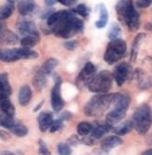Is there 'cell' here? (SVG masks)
<instances>
[{
  "label": "cell",
  "instance_id": "6da1fadb",
  "mask_svg": "<svg viewBox=\"0 0 152 155\" xmlns=\"http://www.w3.org/2000/svg\"><path fill=\"white\" fill-rule=\"evenodd\" d=\"M50 32L55 36L69 39L84 31V22L73 10L54 11L47 20Z\"/></svg>",
  "mask_w": 152,
  "mask_h": 155
},
{
  "label": "cell",
  "instance_id": "7a4b0ae2",
  "mask_svg": "<svg viewBox=\"0 0 152 155\" xmlns=\"http://www.w3.org/2000/svg\"><path fill=\"white\" fill-rule=\"evenodd\" d=\"M119 20L124 23L131 32H135L140 27V15L136 10L133 0H119L115 7Z\"/></svg>",
  "mask_w": 152,
  "mask_h": 155
},
{
  "label": "cell",
  "instance_id": "3957f363",
  "mask_svg": "<svg viewBox=\"0 0 152 155\" xmlns=\"http://www.w3.org/2000/svg\"><path fill=\"white\" fill-rule=\"evenodd\" d=\"M116 97V93L111 94H98L93 96L85 105L83 111L89 117L101 116L109 107L113 105Z\"/></svg>",
  "mask_w": 152,
  "mask_h": 155
},
{
  "label": "cell",
  "instance_id": "277c9868",
  "mask_svg": "<svg viewBox=\"0 0 152 155\" xmlns=\"http://www.w3.org/2000/svg\"><path fill=\"white\" fill-rule=\"evenodd\" d=\"M131 103V97L128 93H116L113 108L106 114L105 122L114 126L126 115Z\"/></svg>",
  "mask_w": 152,
  "mask_h": 155
},
{
  "label": "cell",
  "instance_id": "5b68a950",
  "mask_svg": "<svg viewBox=\"0 0 152 155\" xmlns=\"http://www.w3.org/2000/svg\"><path fill=\"white\" fill-rule=\"evenodd\" d=\"M132 121L134 130L140 135L148 132L152 125V110L147 103H143L134 110Z\"/></svg>",
  "mask_w": 152,
  "mask_h": 155
},
{
  "label": "cell",
  "instance_id": "8992f818",
  "mask_svg": "<svg viewBox=\"0 0 152 155\" xmlns=\"http://www.w3.org/2000/svg\"><path fill=\"white\" fill-rule=\"evenodd\" d=\"M38 53L31 48H9L0 49V61L3 62H14L20 60H36Z\"/></svg>",
  "mask_w": 152,
  "mask_h": 155
},
{
  "label": "cell",
  "instance_id": "52a82bcc",
  "mask_svg": "<svg viewBox=\"0 0 152 155\" xmlns=\"http://www.w3.org/2000/svg\"><path fill=\"white\" fill-rule=\"evenodd\" d=\"M113 79V74L107 70H104L92 78L87 86L88 89L92 93L106 94L112 87Z\"/></svg>",
  "mask_w": 152,
  "mask_h": 155
},
{
  "label": "cell",
  "instance_id": "ba28073f",
  "mask_svg": "<svg viewBox=\"0 0 152 155\" xmlns=\"http://www.w3.org/2000/svg\"><path fill=\"white\" fill-rule=\"evenodd\" d=\"M127 50V44L123 39L118 38L111 40L108 43L105 55L104 60L106 63L112 65L118 62L120 59L125 56Z\"/></svg>",
  "mask_w": 152,
  "mask_h": 155
},
{
  "label": "cell",
  "instance_id": "9c48e42d",
  "mask_svg": "<svg viewBox=\"0 0 152 155\" xmlns=\"http://www.w3.org/2000/svg\"><path fill=\"white\" fill-rule=\"evenodd\" d=\"M61 86H62V79L60 76L55 75L54 78V86L51 89L50 93V103L53 110L55 112H59L63 110L64 106V101L62 97L61 94Z\"/></svg>",
  "mask_w": 152,
  "mask_h": 155
},
{
  "label": "cell",
  "instance_id": "30bf717a",
  "mask_svg": "<svg viewBox=\"0 0 152 155\" xmlns=\"http://www.w3.org/2000/svg\"><path fill=\"white\" fill-rule=\"evenodd\" d=\"M19 42V36L9 29L5 21L0 19V46H14Z\"/></svg>",
  "mask_w": 152,
  "mask_h": 155
},
{
  "label": "cell",
  "instance_id": "8fae6325",
  "mask_svg": "<svg viewBox=\"0 0 152 155\" xmlns=\"http://www.w3.org/2000/svg\"><path fill=\"white\" fill-rule=\"evenodd\" d=\"M96 67L91 61L85 63L84 67L81 69L78 77H77V84L79 86H88L92 78L95 76Z\"/></svg>",
  "mask_w": 152,
  "mask_h": 155
},
{
  "label": "cell",
  "instance_id": "7c38bea8",
  "mask_svg": "<svg viewBox=\"0 0 152 155\" xmlns=\"http://www.w3.org/2000/svg\"><path fill=\"white\" fill-rule=\"evenodd\" d=\"M132 74V66L127 62H121L114 70L113 78L119 87H121L125 83Z\"/></svg>",
  "mask_w": 152,
  "mask_h": 155
},
{
  "label": "cell",
  "instance_id": "4fadbf2b",
  "mask_svg": "<svg viewBox=\"0 0 152 155\" xmlns=\"http://www.w3.org/2000/svg\"><path fill=\"white\" fill-rule=\"evenodd\" d=\"M114 126H112L111 124H109L108 123L105 122H96L93 124L92 130L91 132V137L93 139H99L101 137H103L105 135H106L109 131H111L113 129Z\"/></svg>",
  "mask_w": 152,
  "mask_h": 155
},
{
  "label": "cell",
  "instance_id": "5bb4252c",
  "mask_svg": "<svg viewBox=\"0 0 152 155\" xmlns=\"http://www.w3.org/2000/svg\"><path fill=\"white\" fill-rule=\"evenodd\" d=\"M17 30H18L19 34L22 36L39 34V32L36 29V24L32 21H27V20H23V21H21L20 22H18Z\"/></svg>",
  "mask_w": 152,
  "mask_h": 155
},
{
  "label": "cell",
  "instance_id": "9a60e30c",
  "mask_svg": "<svg viewBox=\"0 0 152 155\" xmlns=\"http://www.w3.org/2000/svg\"><path fill=\"white\" fill-rule=\"evenodd\" d=\"M53 115L51 112L49 111H42L40 112L37 117L38 127L41 132H46L50 129V125L53 122Z\"/></svg>",
  "mask_w": 152,
  "mask_h": 155
},
{
  "label": "cell",
  "instance_id": "2e32d148",
  "mask_svg": "<svg viewBox=\"0 0 152 155\" xmlns=\"http://www.w3.org/2000/svg\"><path fill=\"white\" fill-rule=\"evenodd\" d=\"M122 139L119 137V136H109L105 137L102 142H101V149L107 152L109 150H111L117 147H119V145L122 144Z\"/></svg>",
  "mask_w": 152,
  "mask_h": 155
},
{
  "label": "cell",
  "instance_id": "e0dca14e",
  "mask_svg": "<svg viewBox=\"0 0 152 155\" xmlns=\"http://www.w3.org/2000/svg\"><path fill=\"white\" fill-rule=\"evenodd\" d=\"M12 94V89L7 73H0V100L9 97Z\"/></svg>",
  "mask_w": 152,
  "mask_h": 155
},
{
  "label": "cell",
  "instance_id": "ac0fdd59",
  "mask_svg": "<svg viewBox=\"0 0 152 155\" xmlns=\"http://www.w3.org/2000/svg\"><path fill=\"white\" fill-rule=\"evenodd\" d=\"M36 9L35 0H19L18 11L22 16H29Z\"/></svg>",
  "mask_w": 152,
  "mask_h": 155
},
{
  "label": "cell",
  "instance_id": "d6986e66",
  "mask_svg": "<svg viewBox=\"0 0 152 155\" xmlns=\"http://www.w3.org/2000/svg\"><path fill=\"white\" fill-rule=\"evenodd\" d=\"M32 95H33V92L29 86H27V84L22 86L20 88V91L18 94V101H19L20 105L22 107L28 105L31 101Z\"/></svg>",
  "mask_w": 152,
  "mask_h": 155
},
{
  "label": "cell",
  "instance_id": "ffe728a7",
  "mask_svg": "<svg viewBox=\"0 0 152 155\" xmlns=\"http://www.w3.org/2000/svg\"><path fill=\"white\" fill-rule=\"evenodd\" d=\"M0 110H1L2 114L14 118L15 115V107L13 105V103L9 101V97L1 98L0 100Z\"/></svg>",
  "mask_w": 152,
  "mask_h": 155
},
{
  "label": "cell",
  "instance_id": "44dd1931",
  "mask_svg": "<svg viewBox=\"0 0 152 155\" xmlns=\"http://www.w3.org/2000/svg\"><path fill=\"white\" fill-rule=\"evenodd\" d=\"M98 10H99V20L97 21H95V27L98 28V29H102V28H105L108 22V12H107V8L105 6V4L101 3L98 5L97 7Z\"/></svg>",
  "mask_w": 152,
  "mask_h": 155
},
{
  "label": "cell",
  "instance_id": "7402d4cb",
  "mask_svg": "<svg viewBox=\"0 0 152 155\" xmlns=\"http://www.w3.org/2000/svg\"><path fill=\"white\" fill-rule=\"evenodd\" d=\"M32 83H33L34 87H36V90H38V91L42 90L46 87V84H47V75L44 74L38 69L37 71L36 72L34 77H33Z\"/></svg>",
  "mask_w": 152,
  "mask_h": 155
},
{
  "label": "cell",
  "instance_id": "603a6c76",
  "mask_svg": "<svg viewBox=\"0 0 152 155\" xmlns=\"http://www.w3.org/2000/svg\"><path fill=\"white\" fill-rule=\"evenodd\" d=\"M133 128V124L132 120H127L117 125L116 127H113V131L117 136H125L130 133Z\"/></svg>",
  "mask_w": 152,
  "mask_h": 155
},
{
  "label": "cell",
  "instance_id": "cb8c5ba5",
  "mask_svg": "<svg viewBox=\"0 0 152 155\" xmlns=\"http://www.w3.org/2000/svg\"><path fill=\"white\" fill-rule=\"evenodd\" d=\"M146 35L144 33H140L138 34L135 38L133 39V45H132V49H131V61L133 62L136 61L137 59V55H138V52H139V48H140V45L142 43L143 39L145 38Z\"/></svg>",
  "mask_w": 152,
  "mask_h": 155
},
{
  "label": "cell",
  "instance_id": "d4e9b609",
  "mask_svg": "<svg viewBox=\"0 0 152 155\" xmlns=\"http://www.w3.org/2000/svg\"><path fill=\"white\" fill-rule=\"evenodd\" d=\"M40 41V35H27L23 36L20 43L22 48H35Z\"/></svg>",
  "mask_w": 152,
  "mask_h": 155
},
{
  "label": "cell",
  "instance_id": "484cf974",
  "mask_svg": "<svg viewBox=\"0 0 152 155\" xmlns=\"http://www.w3.org/2000/svg\"><path fill=\"white\" fill-rule=\"evenodd\" d=\"M9 131L18 137H23L28 134V128H27V126L18 121H15L14 124L12 125V127L9 129Z\"/></svg>",
  "mask_w": 152,
  "mask_h": 155
},
{
  "label": "cell",
  "instance_id": "4316f807",
  "mask_svg": "<svg viewBox=\"0 0 152 155\" xmlns=\"http://www.w3.org/2000/svg\"><path fill=\"white\" fill-rule=\"evenodd\" d=\"M58 63H59L58 60L54 59V58H50V59L47 60V61L42 64V66H41V67L39 68V70H40V71L42 72L44 74H46V75L48 76V75H50V74L52 73L53 70L57 67Z\"/></svg>",
  "mask_w": 152,
  "mask_h": 155
},
{
  "label": "cell",
  "instance_id": "83f0119b",
  "mask_svg": "<svg viewBox=\"0 0 152 155\" xmlns=\"http://www.w3.org/2000/svg\"><path fill=\"white\" fill-rule=\"evenodd\" d=\"M14 11V3L7 1V3L0 8V19L6 21L9 19Z\"/></svg>",
  "mask_w": 152,
  "mask_h": 155
},
{
  "label": "cell",
  "instance_id": "f1b7e54d",
  "mask_svg": "<svg viewBox=\"0 0 152 155\" xmlns=\"http://www.w3.org/2000/svg\"><path fill=\"white\" fill-rule=\"evenodd\" d=\"M92 127H93V124H92L89 122H85V121L80 122L77 126L78 134L81 137H86L89 134H91Z\"/></svg>",
  "mask_w": 152,
  "mask_h": 155
},
{
  "label": "cell",
  "instance_id": "f546056e",
  "mask_svg": "<svg viewBox=\"0 0 152 155\" xmlns=\"http://www.w3.org/2000/svg\"><path fill=\"white\" fill-rule=\"evenodd\" d=\"M120 35H121V28L119 27V25L117 23H112L108 31V35H107L108 38L110 40H114L119 38Z\"/></svg>",
  "mask_w": 152,
  "mask_h": 155
},
{
  "label": "cell",
  "instance_id": "4dcf8cb0",
  "mask_svg": "<svg viewBox=\"0 0 152 155\" xmlns=\"http://www.w3.org/2000/svg\"><path fill=\"white\" fill-rule=\"evenodd\" d=\"M76 14L81 16L84 19L89 18V14H90V8L85 5V4H78L74 9H72Z\"/></svg>",
  "mask_w": 152,
  "mask_h": 155
},
{
  "label": "cell",
  "instance_id": "1f68e13d",
  "mask_svg": "<svg viewBox=\"0 0 152 155\" xmlns=\"http://www.w3.org/2000/svg\"><path fill=\"white\" fill-rule=\"evenodd\" d=\"M57 150L59 155H72V150L68 144L59 143L57 146Z\"/></svg>",
  "mask_w": 152,
  "mask_h": 155
},
{
  "label": "cell",
  "instance_id": "d6a6232c",
  "mask_svg": "<svg viewBox=\"0 0 152 155\" xmlns=\"http://www.w3.org/2000/svg\"><path fill=\"white\" fill-rule=\"evenodd\" d=\"M64 121H63L61 118L54 120L52 122L51 125H50V133H55V132L61 130L63 128V126H64Z\"/></svg>",
  "mask_w": 152,
  "mask_h": 155
},
{
  "label": "cell",
  "instance_id": "836d02e7",
  "mask_svg": "<svg viewBox=\"0 0 152 155\" xmlns=\"http://www.w3.org/2000/svg\"><path fill=\"white\" fill-rule=\"evenodd\" d=\"M38 152L40 155H51L50 150L47 147V144L43 139L38 140Z\"/></svg>",
  "mask_w": 152,
  "mask_h": 155
},
{
  "label": "cell",
  "instance_id": "e575fe53",
  "mask_svg": "<svg viewBox=\"0 0 152 155\" xmlns=\"http://www.w3.org/2000/svg\"><path fill=\"white\" fill-rule=\"evenodd\" d=\"M64 47L67 50H74L78 47V42L76 40L65 41L64 43Z\"/></svg>",
  "mask_w": 152,
  "mask_h": 155
},
{
  "label": "cell",
  "instance_id": "d590c367",
  "mask_svg": "<svg viewBox=\"0 0 152 155\" xmlns=\"http://www.w3.org/2000/svg\"><path fill=\"white\" fill-rule=\"evenodd\" d=\"M151 4H152V0H137L136 2V5L141 8H148Z\"/></svg>",
  "mask_w": 152,
  "mask_h": 155
},
{
  "label": "cell",
  "instance_id": "8d00e7d4",
  "mask_svg": "<svg viewBox=\"0 0 152 155\" xmlns=\"http://www.w3.org/2000/svg\"><path fill=\"white\" fill-rule=\"evenodd\" d=\"M56 2H59L66 7H72L78 3V0H56Z\"/></svg>",
  "mask_w": 152,
  "mask_h": 155
},
{
  "label": "cell",
  "instance_id": "74e56055",
  "mask_svg": "<svg viewBox=\"0 0 152 155\" xmlns=\"http://www.w3.org/2000/svg\"><path fill=\"white\" fill-rule=\"evenodd\" d=\"M11 137L10 134L6 131V130H0V139L3 140V141H7V140H9Z\"/></svg>",
  "mask_w": 152,
  "mask_h": 155
},
{
  "label": "cell",
  "instance_id": "f35d334b",
  "mask_svg": "<svg viewBox=\"0 0 152 155\" xmlns=\"http://www.w3.org/2000/svg\"><path fill=\"white\" fill-rule=\"evenodd\" d=\"M72 116H73V114H71V112H69V111H64V112H63V114L60 115L59 118H61L63 121L65 122V121H68L69 119H71Z\"/></svg>",
  "mask_w": 152,
  "mask_h": 155
},
{
  "label": "cell",
  "instance_id": "ab89813d",
  "mask_svg": "<svg viewBox=\"0 0 152 155\" xmlns=\"http://www.w3.org/2000/svg\"><path fill=\"white\" fill-rule=\"evenodd\" d=\"M44 1H45V4L48 7H51V6H53L55 3H56V0H44Z\"/></svg>",
  "mask_w": 152,
  "mask_h": 155
},
{
  "label": "cell",
  "instance_id": "60d3db41",
  "mask_svg": "<svg viewBox=\"0 0 152 155\" xmlns=\"http://www.w3.org/2000/svg\"><path fill=\"white\" fill-rule=\"evenodd\" d=\"M43 103H44V101H41V102H39V103H38V104L36 105V108L34 109V111H35V112H36L37 110H40V108L42 107Z\"/></svg>",
  "mask_w": 152,
  "mask_h": 155
},
{
  "label": "cell",
  "instance_id": "b9f144b4",
  "mask_svg": "<svg viewBox=\"0 0 152 155\" xmlns=\"http://www.w3.org/2000/svg\"><path fill=\"white\" fill-rule=\"evenodd\" d=\"M0 155H16V154L9 150H5V151H0Z\"/></svg>",
  "mask_w": 152,
  "mask_h": 155
},
{
  "label": "cell",
  "instance_id": "7bdbcfd3",
  "mask_svg": "<svg viewBox=\"0 0 152 155\" xmlns=\"http://www.w3.org/2000/svg\"><path fill=\"white\" fill-rule=\"evenodd\" d=\"M140 155H152V149H149V150L143 151Z\"/></svg>",
  "mask_w": 152,
  "mask_h": 155
},
{
  "label": "cell",
  "instance_id": "ee69618b",
  "mask_svg": "<svg viewBox=\"0 0 152 155\" xmlns=\"http://www.w3.org/2000/svg\"><path fill=\"white\" fill-rule=\"evenodd\" d=\"M147 143L149 145H152V135H150L148 137H147Z\"/></svg>",
  "mask_w": 152,
  "mask_h": 155
},
{
  "label": "cell",
  "instance_id": "f6af8a7d",
  "mask_svg": "<svg viewBox=\"0 0 152 155\" xmlns=\"http://www.w3.org/2000/svg\"><path fill=\"white\" fill-rule=\"evenodd\" d=\"M7 1H9V2H12V3H15L17 0H7Z\"/></svg>",
  "mask_w": 152,
  "mask_h": 155
}]
</instances>
